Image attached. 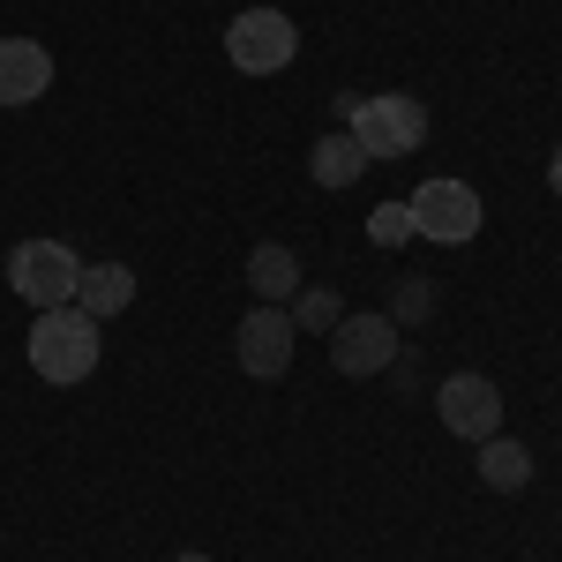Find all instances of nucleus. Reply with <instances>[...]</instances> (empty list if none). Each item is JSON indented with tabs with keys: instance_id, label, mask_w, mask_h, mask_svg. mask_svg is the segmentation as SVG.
Returning a JSON list of instances; mask_svg holds the SVG:
<instances>
[{
	"instance_id": "nucleus-13",
	"label": "nucleus",
	"mask_w": 562,
	"mask_h": 562,
	"mask_svg": "<svg viewBox=\"0 0 562 562\" xmlns=\"http://www.w3.org/2000/svg\"><path fill=\"white\" fill-rule=\"evenodd\" d=\"M480 480H487L495 495H518L525 480H532V450L510 442V435H487V442H480Z\"/></svg>"
},
{
	"instance_id": "nucleus-16",
	"label": "nucleus",
	"mask_w": 562,
	"mask_h": 562,
	"mask_svg": "<svg viewBox=\"0 0 562 562\" xmlns=\"http://www.w3.org/2000/svg\"><path fill=\"white\" fill-rule=\"evenodd\" d=\"M428 307H435V285H428V278H413V285H397L390 323H428Z\"/></svg>"
},
{
	"instance_id": "nucleus-11",
	"label": "nucleus",
	"mask_w": 562,
	"mask_h": 562,
	"mask_svg": "<svg viewBox=\"0 0 562 562\" xmlns=\"http://www.w3.org/2000/svg\"><path fill=\"white\" fill-rule=\"evenodd\" d=\"M368 166H375V158H368V150H360V143H352L346 128H338V135H323V143L307 150V173H315V188H352V180L368 173Z\"/></svg>"
},
{
	"instance_id": "nucleus-14",
	"label": "nucleus",
	"mask_w": 562,
	"mask_h": 562,
	"mask_svg": "<svg viewBox=\"0 0 562 562\" xmlns=\"http://www.w3.org/2000/svg\"><path fill=\"white\" fill-rule=\"evenodd\" d=\"M368 240L375 248H405L413 240V203H383V211L368 217Z\"/></svg>"
},
{
	"instance_id": "nucleus-9",
	"label": "nucleus",
	"mask_w": 562,
	"mask_h": 562,
	"mask_svg": "<svg viewBox=\"0 0 562 562\" xmlns=\"http://www.w3.org/2000/svg\"><path fill=\"white\" fill-rule=\"evenodd\" d=\"M53 83V53L38 38H0V105H31Z\"/></svg>"
},
{
	"instance_id": "nucleus-6",
	"label": "nucleus",
	"mask_w": 562,
	"mask_h": 562,
	"mask_svg": "<svg viewBox=\"0 0 562 562\" xmlns=\"http://www.w3.org/2000/svg\"><path fill=\"white\" fill-rule=\"evenodd\" d=\"M293 338H301V323L285 315V307H248V323H240V338H233V352H240V368L256 375V383H270V375H285L293 368Z\"/></svg>"
},
{
	"instance_id": "nucleus-17",
	"label": "nucleus",
	"mask_w": 562,
	"mask_h": 562,
	"mask_svg": "<svg viewBox=\"0 0 562 562\" xmlns=\"http://www.w3.org/2000/svg\"><path fill=\"white\" fill-rule=\"evenodd\" d=\"M548 188H555V203H562V150L548 158Z\"/></svg>"
},
{
	"instance_id": "nucleus-12",
	"label": "nucleus",
	"mask_w": 562,
	"mask_h": 562,
	"mask_svg": "<svg viewBox=\"0 0 562 562\" xmlns=\"http://www.w3.org/2000/svg\"><path fill=\"white\" fill-rule=\"evenodd\" d=\"M248 285H256V301H293L301 293V256L293 248H278V240H262L256 256H248Z\"/></svg>"
},
{
	"instance_id": "nucleus-10",
	"label": "nucleus",
	"mask_w": 562,
	"mask_h": 562,
	"mask_svg": "<svg viewBox=\"0 0 562 562\" xmlns=\"http://www.w3.org/2000/svg\"><path fill=\"white\" fill-rule=\"evenodd\" d=\"M128 301H135V270H128V262H83V285H76V307H83L90 323L121 315Z\"/></svg>"
},
{
	"instance_id": "nucleus-3",
	"label": "nucleus",
	"mask_w": 562,
	"mask_h": 562,
	"mask_svg": "<svg viewBox=\"0 0 562 562\" xmlns=\"http://www.w3.org/2000/svg\"><path fill=\"white\" fill-rule=\"evenodd\" d=\"M225 53H233L240 76H278V68L301 53V31H293L285 8H240V15L225 23Z\"/></svg>"
},
{
	"instance_id": "nucleus-8",
	"label": "nucleus",
	"mask_w": 562,
	"mask_h": 562,
	"mask_svg": "<svg viewBox=\"0 0 562 562\" xmlns=\"http://www.w3.org/2000/svg\"><path fill=\"white\" fill-rule=\"evenodd\" d=\"M397 360V323L390 315H346L330 330V368L338 375H383Z\"/></svg>"
},
{
	"instance_id": "nucleus-5",
	"label": "nucleus",
	"mask_w": 562,
	"mask_h": 562,
	"mask_svg": "<svg viewBox=\"0 0 562 562\" xmlns=\"http://www.w3.org/2000/svg\"><path fill=\"white\" fill-rule=\"evenodd\" d=\"M413 233H420V240H442V248H465L480 233V195L465 180H420V195H413Z\"/></svg>"
},
{
	"instance_id": "nucleus-1",
	"label": "nucleus",
	"mask_w": 562,
	"mask_h": 562,
	"mask_svg": "<svg viewBox=\"0 0 562 562\" xmlns=\"http://www.w3.org/2000/svg\"><path fill=\"white\" fill-rule=\"evenodd\" d=\"M346 105V135L368 150V158H413L428 143V105L405 98V90H383V98H338Z\"/></svg>"
},
{
	"instance_id": "nucleus-2",
	"label": "nucleus",
	"mask_w": 562,
	"mask_h": 562,
	"mask_svg": "<svg viewBox=\"0 0 562 562\" xmlns=\"http://www.w3.org/2000/svg\"><path fill=\"white\" fill-rule=\"evenodd\" d=\"M31 368H38L45 383H83L90 368H98V323H90L83 307H45L38 323H31Z\"/></svg>"
},
{
	"instance_id": "nucleus-18",
	"label": "nucleus",
	"mask_w": 562,
	"mask_h": 562,
	"mask_svg": "<svg viewBox=\"0 0 562 562\" xmlns=\"http://www.w3.org/2000/svg\"><path fill=\"white\" fill-rule=\"evenodd\" d=\"M173 562H211V555H173Z\"/></svg>"
},
{
	"instance_id": "nucleus-4",
	"label": "nucleus",
	"mask_w": 562,
	"mask_h": 562,
	"mask_svg": "<svg viewBox=\"0 0 562 562\" xmlns=\"http://www.w3.org/2000/svg\"><path fill=\"white\" fill-rule=\"evenodd\" d=\"M8 285L45 315V307H68V301H76L83 262H76V248H60V240H23V248L8 256Z\"/></svg>"
},
{
	"instance_id": "nucleus-7",
	"label": "nucleus",
	"mask_w": 562,
	"mask_h": 562,
	"mask_svg": "<svg viewBox=\"0 0 562 562\" xmlns=\"http://www.w3.org/2000/svg\"><path fill=\"white\" fill-rule=\"evenodd\" d=\"M435 413H442L450 435L487 442V435H503V390L487 383V375H450V383L435 390Z\"/></svg>"
},
{
	"instance_id": "nucleus-15",
	"label": "nucleus",
	"mask_w": 562,
	"mask_h": 562,
	"mask_svg": "<svg viewBox=\"0 0 562 562\" xmlns=\"http://www.w3.org/2000/svg\"><path fill=\"white\" fill-rule=\"evenodd\" d=\"M346 323V301L330 293V285H307L301 293V330H338Z\"/></svg>"
}]
</instances>
